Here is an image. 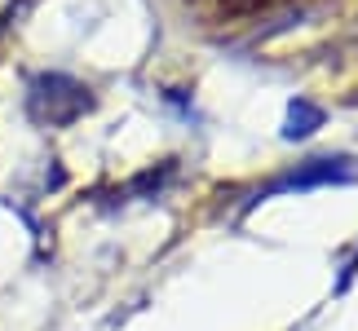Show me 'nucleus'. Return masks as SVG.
<instances>
[{"mask_svg":"<svg viewBox=\"0 0 358 331\" xmlns=\"http://www.w3.org/2000/svg\"><path fill=\"white\" fill-rule=\"evenodd\" d=\"M85 110H93V93L80 84V80L62 75V71H40L27 84V115H31L40 128H66L76 124Z\"/></svg>","mask_w":358,"mask_h":331,"instance_id":"1","label":"nucleus"},{"mask_svg":"<svg viewBox=\"0 0 358 331\" xmlns=\"http://www.w3.org/2000/svg\"><path fill=\"white\" fill-rule=\"evenodd\" d=\"M358 168H354V159L345 155H336V159H310L306 168H296V172H287L279 177L270 190H310V186H345L354 182Z\"/></svg>","mask_w":358,"mask_h":331,"instance_id":"2","label":"nucleus"},{"mask_svg":"<svg viewBox=\"0 0 358 331\" xmlns=\"http://www.w3.org/2000/svg\"><path fill=\"white\" fill-rule=\"evenodd\" d=\"M314 128H323V110L314 106V102H306V98H296L292 106H287V128H283V137H310Z\"/></svg>","mask_w":358,"mask_h":331,"instance_id":"3","label":"nucleus"}]
</instances>
